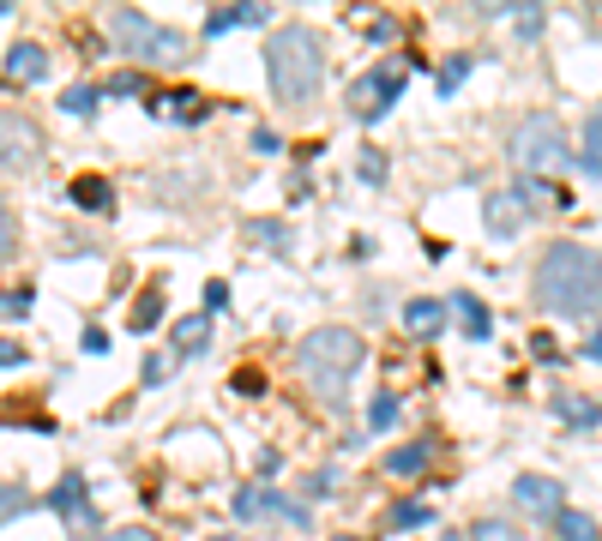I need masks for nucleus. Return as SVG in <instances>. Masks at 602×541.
<instances>
[{"mask_svg": "<svg viewBox=\"0 0 602 541\" xmlns=\"http://www.w3.org/2000/svg\"><path fill=\"white\" fill-rule=\"evenodd\" d=\"M536 301L560 319H596L602 313V253L579 241H555L536 265Z\"/></svg>", "mask_w": 602, "mask_h": 541, "instance_id": "1", "label": "nucleus"}, {"mask_svg": "<svg viewBox=\"0 0 602 541\" xmlns=\"http://www.w3.org/2000/svg\"><path fill=\"white\" fill-rule=\"evenodd\" d=\"M265 73H272V90L284 102H307L326 85V55H319V36L289 24V31H272L265 43Z\"/></svg>", "mask_w": 602, "mask_h": 541, "instance_id": "2", "label": "nucleus"}, {"mask_svg": "<svg viewBox=\"0 0 602 541\" xmlns=\"http://www.w3.org/2000/svg\"><path fill=\"white\" fill-rule=\"evenodd\" d=\"M296 367L326 397H343V379L362 367V338L343 331V325H319V331H307V338L296 343Z\"/></svg>", "mask_w": 602, "mask_h": 541, "instance_id": "3", "label": "nucleus"}, {"mask_svg": "<svg viewBox=\"0 0 602 541\" xmlns=\"http://www.w3.org/2000/svg\"><path fill=\"white\" fill-rule=\"evenodd\" d=\"M512 163H518L524 175L530 180H543V175H555L560 163L572 157V145H567V126L555 121V114H530V121L518 126V133H512Z\"/></svg>", "mask_w": 602, "mask_h": 541, "instance_id": "4", "label": "nucleus"}, {"mask_svg": "<svg viewBox=\"0 0 602 541\" xmlns=\"http://www.w3.org/2000/svg\"><path fill=\"white\" fill-rule=\"evenodd\" d=\"M109 31H114V43H121L127 55H139V60H157V67L187 60V36H182V31H163V24H151V19H139L133 7L114 12Z\"/></svg>", "mask_w": 602, "mask_h": 541, "instance_id": "5", "label": "nucleus"}, {"mask_svg": "<svg viewBox=\"0 0 602 541\" xmlns=\"http://www.w3.org/2000/svg\"><path fill=\"white\" fill-rule=\"evenodd\" d=\"M43 157V133L36 121H24L19 109H0V175H24Z\"/></svg>", "mask_w": 602, "mask_h": 541, "instance_id": "6", "label": "nucleus"}, {"mask_svg": "<svg viewBox=\"0 0 602 541\" xmlns=\"http://www.w3.org/2000/svg\"><path fill=\"white\" fill-rule=\"evenodd\" d=\"M398 90H404V67H374V73H362V79L350 85V114H355V121H380V114L398 102Z\"/></svg>", "mask_w": 602, "mask_h": 541, "instance_id": "7", "label": "nucleus"}, {"mask_svg": "<svg viewBox=\"0 0 602 541\" xmlns=\"http://www.w3.org/2000/svg\"><path fill=\"white\" fill-rule=\"evenodd\" d=\"M229 506H236L241 523H253V518H284V523H296V530H307V506H296V499H284V494H272V487H241Z\"/></svg>", "mask_w": 602, "mask_h": 541, "instance_id": "8", "label": "nucleus"}, {"mask_svg": "<svg viewBox=\"0 0 602 541\" xmlns=\"http://www.w3.org/2000/svg\"><path fill=\"white\" fill-rule=\"evenodd\" d=\"M48 506H55L79 536H91V530H97V506H91V494H85V475H61V487L48 494Z\"/></svg>", "mask_w": 602, "mask_h": 541, "instance_id": "9", "label": "nucleus"}, {"mask_svg": "<svg viewBox=\"0 0 602 541\" xmlns=\"http://www.w3.org/2000/svg\"><path fill=\"white\" fill-rule=\"evenodd\" d=\"M512 499H518V506L530 511V518H560V511H567V487L548 482V475H518Z\"/></svg>", "mask_w": 602, "mask_h": 541, "instance_id": "10", "label": "nucleus"}, {"mask_svg": "<svg viewBox=\"0 0 602 541\" xmlns=\"http://www.w3.org/2000/svg\"><path fill=\"white\" fill-rule=\"evenodd\" d=\"M524 211H530V205H524L518 192H489V199H482V223H489V235H518Z\"/></svg>", "mask_w": 602, "mask_h": 541, "instance_id": "11", "label": "nucleus"}, {"mask_svg": "<svg viewBox=\"0 0 602 541\" xmlns=\"http://www.w3.org/2000/svg\"><path fill=\"white\" fill-rule=\"evenodd\" d=\"M0 67H7V79H19V85H36V79H43V73H48V55H43V48H36V43H12Z\"/></svg>", "mask_w": 602, "mask_h": 541, "instance_id": "12", "label": "nucleus"}, {"mask_svg": "<svg viewBox=\"0 0 602 541\" xmlns=\"http://www.w3.org/2000/svg\"><path fill=\"white\" fill-rule=\"evenodd\" d=\"M404 325H409V338H416V343H434V338H440V325H446V307L440 301H409L404 307Z\"/></svg>", "mask_w": 602, "mask_h": 541, "instance_id": "13", "label": "nucleus"}, {"mask_svg": "<svg viewBox=\"0 0 602 541\" xmlns=\"http://www.w3.org/2000/svg\"><path fill=\"white\" fill-rule=\"evenodd\" d=\"M67 199L79 205V211H114V187H109L102 175H79V180L67 187Z\"/></svg>", "mask_w": 602, "mask_h": 541, "instance_id": "14", "label": "nucleus"}, {"mask_svg": "<svg viewBox=\"0 0 602 541\" xmlns=\"http://www.w3.org/2000/svg\"><path fill=\"white\" fill-rule=\"evenodd\" d=\"M265 19H272V7H223V12L205 19V31L223 36V31H236V24H265Z\"/></svg>", "mask_w": 602, "mask_h": 541, "instance_id": "15", "label": "nucleus"}, {"mask_svg": "<svg viewBox=\"0 0 602 541\" xmlns=\"http://www.w3.org/2000/svg\"><path fill=\"white\" fill-rule=\"evenodd\" d=\"M555 409H560V421H572V428H596V421H602V404H596V397H572V391H560V397H555Z\"/></svg>", "mask_w": 602, "mask_h": 541, "instance_id": "16", "label": "nucleus"}, {"mask_svg": "<svg viewBox=\"0 0 602 541\" xmlns=\"http://www.w3.org/2000/svg\"><path fill=\"white\" fill-rule=\"evenodd\" d=\"M452 307H458V325H464V331H470V338H477V343H482V338H489V331H494V319H489V307H482V301H477V295H458V301H452Z\"/></svg>", "mask_w": 602, "mask_h": 541, "instance_id": "17", "label": "nucleus"}, {"mask_svg": "<svg viewBox=\"0 0 602 541\" xmlns=\"http://www.w3.org/2000/svg\"><path fill=\"white\" fill-rule=\"evenodd\" d=\"M386 523H392V530H428L434 506H422V499H398V506L386 511Z\"/></svg>", "mask_w": 602, "mask_h": 541, "instance_id": "18", "label": "nucleus"}, {"mask_svg": "<svg viewBox=\"0 0 602 541\" xmlns=\"http://www.w3.org/2000/svg\"><path fill=\"white\" fill-rule=\"evenodd\" d=\"M205 338H211V319H205V313H187L182 325H175V350H182V355H199Z\"/></svg>", "mask_w": 602, "mask_h": 541, "instance_id": "19", "label": "nucleus"}, {"mask_svg": "<svg viewBox=\"0 0 602 541\" xmlns=\"http://www.w3.org/2000/svg\"><path fill=\"white\" fill-rule=\"evenodd\" d=\"M579 163H584V175H596L602 180V109L584 121V145H579Z\"/></svg>", "mask_w": 602, "mask_h": 541, "instance_id": "20", "label": "nucleus"}, {"mask_svg": "<svg viewBox=\"0 0 602 541\" xmlns=\"http://www.w3.org/2000/svg\"><path fill=\"white\" fill-rule=\"evenodd\" d=\"M163 114H169V121H199L205 97H199V90H169V97H163Z\"/></svg>", "mask_w": 602, "mask_h": 541, "instance_id": "21", "label": "nucleus"}, {"mask_svg": "<svg viewBox=\"0 0 602 541\" xmlns=\"http://www.w3.org/2000/svg\"><path fill=\"white\" fill-rule=\"evenodd\" d=\"M428 457H434V445L422 440V445H404V451H392V457H386V470H392V475H416V470H422V463H428Z\"/></svg>", "mask_w": 602, "mask_h": 541, "instance_id": "22", "label": "nucleus"}, {"mask_svg": "<svg viewBox=\"0 0 602 541\" xmlns=\"http://www.w3.org/2000/svg\"><path fill=\"white\" fill-rule=\"evenodd\" d=\"M555 530H560V541H602V536H596V523L584 518V511H560Z\"/></svg>", "mask_w": 602, "mask_h": 541, "instance_id": "23", "label": "nucleus"}, {"mask_svg": "<svg viewBox=\"0 0 602 541\" xmlns=\"http://www.w3.org/2000/svg\"><path fill=\"white\" fill-rule=\"evenodd\" d=\"M470 67H477L470 55H452V60H446V67H440V79H434V85H440V97H452V90L470 79Z\"/></svg>", "mask_w": 602, "mask_h": 541, "instance_id": "24", "label": "nucleus"}, {"mask_svg": "<svg viewBox=\"0 0 602 541\" xmlns=\"http://www.w3.org/2000/svg\"><path fill=\"white\" fill-rule=\"evenodd\" d=\"M36 307V289H7L0 295V319H31Z\"/></svg>", "mask_w": 602, "mask_h": 541, "instance_id": "25", "label": "nucleus"}, {"mask_svg": "<svg viewBox=\"0 0 602 541\" xmlns=\"http://www.w3.org/2000/svg\"><path fill=\"white\" fill-rule=\"evenodd\" d=\"M470 541H530V536H518L506 518H482L477 530H470Z\"/></svg>", "mask_w": 602, "mask_h": 541, "instance_id": "26", "label": "nucleus"}, {"mask_svg": "<svg viewBox=\"0 0 602 541\" xmlns=\"http://www.w3.org/2000/svg\"><path fill=\"white\" fill-rule=\"evenodd\" d=\"M97 102H102V90H91V85H73V90H67V102H61V109H67V114H91Z\"/></svg>", "mask_w": 602, "mask_h": 541, "instance_id": "27", "label": "nucleus"}, {"mask_svg": "<svg viewBox=\"0 0 602 541\" xmlns=\"http://www.w3.org/2000/svg\"><path fill=\"white\" fill-rule=\"evenodd\" d=\"M163 319V295H145V301L133 307V331H151Z\"/></svg>", "mask_w": 602, "mask_h": 541, "instance_id": "28", "label": "nucleus"}, {"mask_svg": "<svg viewBox=\"0 0 602 541\" xmlns=\"http://www.w3.org/2000/svg\"><path fill=\"white\" fill-rule=\"evenodd\" d=\"M368 421H374V428L386 433L392 421H398V397H374V409H368Z\"/></svg>", "mask_w": 602, "mask_h": 541, "instance_id": "29", "label": "nucleus"}, {"mask_svg": "<svg viewBox=\"0 0 602 541\" xmlns=\"http://www.w3.org/2000/svg\"><path fill=\"white\" fill-rule=\"evenodd\" d=\"M102 90H109V97H139V90H145V79H139V73H114Z\"/></svg>", "mask_w": 602, "mask_h": 541, "instance_id": "30", "label": "nucleus"}, {"mask_svg": "<svg viewBox=\"0 0 602 541\" xmlns=\"http://www.w3.org/2000/svg\"><path fill=\"white\" fill-rule=\"evenodd\" d=\"M236 391H241V397H260V391H265V373H260V367H241V373H236Z\"/></svg>", "mask_w": 602, "mask_h": 541, "instance_id": "31", "label": "nucleus"}, {"mask_svg": "<svg viewBox=\"0 0 602 541\" xmlns=\"http://www.w3.org/2000/svg\"><path fill=\"white\" fill-rule=\"evenodd\" d=\"M12 247H19V223H12V211L0 205V260H7Z\"/></svg>", "mask_w": 602, "mask_h": 541, "instance_id": "32", "label": "nucleus"}, {"mask_svg": "<svg viewBox=\"0 0 602 541\" xmlns=\"http://www.w3.org/2000/svg\"><path fill=\"white\" fill-rule=\"evenodd\" d=\"M229 301V283H205V307H211V313H217V307H223Z\"/></svg>", "mask_w": 602, "mask_h": 541, "instance_id": "33", "label": "nucleus"}, {"mask_svg": "<svg viewBox=\"0 0 602 541\" xmlns=\"http://www.w3.org/2000/svg\"><path fill=\"white\" fill-rule=\"evenodd\" d=\"M0 367H24V343H0Z\"/></svg>", "mask_w": 602, "mask_h": 541, "instance_id": "34", "label": "nucleus"}, {"mask_svg": "<svg viewBox=\"0 0 602 541\" xmlns=\"http://www.w3.org/2000/svg\"><path fill=\"white\" fill-rule=\"evenodd\" d=\"M19 506H24V494L12 482H0V511H19Z\"/></svg>", "mask_w": 602, "mask_h": 541, "instance_id": "35", "label": "nucleus"}, {"mask_svg": "<svg viewBox=\"0 0 602 541\" xmlns=\"http://www.w3.org/2000/svg\"><path fill=\"white\" fill-rule=\"evenodd\" d=\"M248 235L253 241H284V229H277V223H248Z\"/></svg>", "mask_w": 602, "mask_h": 541, "instance_id": "36", "label": "nucleus"}, {"mask_svg": "<svg viewBox=\"0 0 602 541\" xmlns=\"http://www.w3.org/2000/svg\"><path fill=\"white\" fill-rule=\"evenodd\" d=\"M518 31H524V36H536V31H543V12H536V7H530V12H518Z\"/></svg>", "mask_w": 602, "mask_h": 541, "instance_id": "37", "label": "nucleus"}, {"mask_svg": "<svg viewBox=\"0 0 602 541\" xmlns=\"http://www.w3.org/2000/svg\"><path fill=\"white\" fill-rule=\"evenodd\" d=\"M163 373H169V355H151V361H145V379H151V385H157V379H163Z\"/></svg>", "mask_w": 602, "mask_h": 541, "instance_id": "38", "label": "nucleus"}, {"mask_svg": "<svg viewBox=\"0 0 602 541\" xmlns=\"http://www.w3.org/2000/svg\"><path fill=\"white\" fill-rule=\"evenodd\" d=\"M102 541H157L151 530H114V536H102Z\"/></svg>", "mask_w": 602, "mask_h": 541, "instance_id": "39", "label": "nucleus"}, {"mask_svg": "<svg viewBox=\"0 0 602 541\" xmlns=\"http://www.w3.org/2000/svg\"><path fill=\"white\" fill-rule=\"evenodd\" d=\"M584 355H591V361H602V331H596L591 343H584Z\"/></svg>", "mask_w": 602, "mask_h": 541, "instance_id": "40", "label": "nucleus"}, {"mask_svg": "<svg viewBox=\"0 0 602 541\" xmlns=\"http://www.w3.org/2000/svg\"><path fill=\"white\" fill-rule=\"evenodd\" d=\"M217 541H241V536H217Z\"/></svg>", "mask_w": 602, "mask_h": 541, "instance_id": "41", "label": "nucleus"}, {"mask_svg": "<svg viewBox=\"0 0 602 541\" xmlns=\"http://www.w3.org/2000/svg\"><path fill=\"white\" fill-rule=\"evenodd\" d=\"M446 541H470V536H446Z\"/></svg>", "mask_w": 602, "mask_h": 541, "instance_id": "42", "label": "nucleus"}, {"mask_svg": "<svg viewBox=\"0 0 602 541\" xmlns=\"http://www.w3.org/2000/svg\"><path fill=\"white\" fill-rule=\"evenodd\" d=\"M338 541H355V536H338Z\"/></svg>", "mask_w": 602, "mask_h": 541, "instance_id": "43", "label": "nucleus"}]
</instances>
